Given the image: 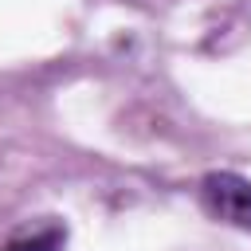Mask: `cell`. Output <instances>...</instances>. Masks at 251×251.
Masks as SVG:
<instances>
[{
  "mask_svg": "<svg viewBox=\"0 0 251 251\" xmlns=\"http://www.w3.org/2000/svg\"><path fill=\"white\" fill-rule=\"evenodd\" d=\"M200 204L220 224L251 235V180L239 173H208L200 180Z\"/></svg>",
  "mask_w": 251,
  "mask_h": 251,
  "instance_id": "obj_1",
  "label": "cell"
},
{
  "mask_svg": "<svg viewBox=\"0 0 251 251\" xmlns=\"http://www.w3.org/2000/svg\"><path fill=\"white\" fill-rule=\"evenodd\" d=\"M63 243H67V235H63L59 227H47V231H35V235H24V239H12V243L0 247V251H63Z\"/></svg>",
  "mask_w": 251,
  "mask_h": 251,
  "instance_id": "obj_2",
  "label": "cell"
}]
</instances>
